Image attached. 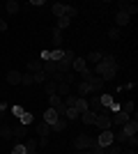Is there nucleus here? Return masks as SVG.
Instances as JSON below:
<instances>
[{
    "mask_svg": "<svg viewBox=\"0 0 138 154\" xmlns=\"http://www.w3.org/2000/svg\"><path fill=\"white\" fill-rule=\"evenodd\" d=\"M5 9H7V14H16L19 12V2H16V0H7Z\"/></svg>",
    "mask_w": 138,
    "mask_h": 154,
    "instance_id": "nucleus-29",
    "label": "nucleus"
},
{
    "mask_svg": "<svg viewBox=\"0 0 138 154\" xmlns=\"http://www.w3.org/2000/svg\"><path fill=\"white\" fill-rule=\"evenodd\" d=\"M41 71V60H30L28 62V74H37Z\"/></svg>",
    "mask_w": 138,
    "mask_h": 154,
    "instance_id": "nucleus-21",
    "label": "nucleus"
},
{
    "mask_svg": "<svg viewBox=\"0 0 138 154\" xmlns=\"http://www.w3.org/2000/svg\"><path fill=\"white\" fill-rule=\"evenodd\" d=\"M12 113H14V115H16V117H21V115H23V113H26V110L21 108V106H14V108H12Z\"/></svg>",
    "mask_w": 138,
    "mask_h": 154,
    "instance_id": "nucleus-39",
    "label": "nucleus"
},
{
    "mask_svg": "<svg viewBox=\"0 0 138 154\" xmlns=\"http://www.w3.org/2000/svg\"><path fill=\"white\" fill-rule=\"evenodd\" d=\"M90 94H92L90 83H78V94H76V97H83V99H87Z\"/></svg>",
    "mask_w": 138,
    "mask_h": 154,
    "instance_id": "nucleus-17",
    "label": "nucleus"
},
{
    "mask_svg": "<svg viewBox=\"0 0 138 154\" xmlns=\"http://www.w3.org/2000/svg\"><path fill=\"white\" fill-rule=\"evenodd\" d=\"M78 117L83 120V124H94V117H97V115H94L92 110H85V113H81Z\"/></svg>",
    "mask_w": 138,
    "mask_h": 154,
    "instance_id": "nucleus-24",
    "label": "nucleus"
},
{
    "mask_svg": "<svg viewBox=\"0 0 138 154\" xmlns=\"http://www.w3.org/2000/svg\"><path fill=\"white\" fill-rule=\"evenodd\" d=\"M99 101H101V106L108 110V108L113 106V97H111V94H99Z\"/></svg>",
    "mask_w": 138,
    "mask_h": 154,
    "instance_id": "nucleus-28",
    "label": "nucleus"
},
{
    "mask_svg": "<svg viewBox=\"0 0 138 154\" xmlns=\"http://www.w3.org/2000/svg\"><path fill=\"white\" fill-rule=\"evenodd\" d=\"M60 44H62V32L55 28V30H53V46H55V48H60Z\"/></svg>",
    "mask_w": 138,
    "mask_h": 154,
    "instance_id": "nucleus-30",
    "label": "nucleus"
},
{
    "mask_svg": "<svg viewBox=\"0 0 138 154\" xmlns=\"http://www.w3.org/2000/svg\"><path fill=\"white\" fill-rule=\"evenodd\" d=\"M7 30V23H5V19H0V32H5Z\"/></svg>",
    "mask_w": 138,
    "mask_h": 154,
    "instance_id": "nucleus-41",
    "label": "nucleus"
},
{
    "mask_svg": "<svg viewBox=\"0 0 138 154\" xmlns=\"http://www.w3.org/2000/svg\"><path fill=\"white\" fill-rule=\"evenodd\" d=\"M129 21H131L129 14H124V12H118V14H115V23H118V26H127Z\"/></svg>",
    "mask_w": 138,
    "mask_h": 154,
    "instance_id": "nucleus-20",
    "label": "nucleus"
},
{
    "mask_svg": "<svg viewBox=\"0 0 138 154\" xmlns=\"http://www.w3.org/2000/svg\"><path fill=\"white\" fill-rule=\"evenodd\" d=\"M44 90H46V94H48V97H53V94H55V90H58V83H55V81H46Z\"/></svg>",
    "mask_w": 138,
    "mask_h": 154,
    "instance_id": "nucleus-25",
    "label": "nucleus"
},
{
    "mask_svg": "<svg viewBox=\"0 0 138 154\" xmlns=\"http://www.w3.org/2000/svg\"><path fill=\"white\" fill-rule=\"evenodd\" d=\"M21 83H23V85H32L35 83V81H32V74H28V71H26V74H21Z\"/></svg>",
    "mask_w": 138,
    "mask_h": 154,
    "instance_id": "nucleus-34",
    "label": "nucleus"
},
{
    "mask_svg": "<svg viewBox=\"0 0 138 154\" xmlns=\"http://www.w3.org/2000/svg\"><path fill=\"white\" fill-rule=\"evenodd\" d=\"M69 23H72V19L60 16V19H58V30H65V28H69Z\"/></svg>",
    "mask_w": 138,
    "mask_h": 154,
    "instance_id": "nucleus-33",
    "label": "nucleus"
},
{
    "mask_svg": "<svg viewBox=\"0 0 138 154\" xmlns=\"http://www.w3.org/2000/svg\"><path fill=\"white\" fill-rule=\"evenodd\" d=\"M32 122H35V117H32V113H28V110L19 117V124H26V127H30Z\"/></svg>",
    "mask_w": 138,
    "mask_h": 154,
    "instance_id": "nucleus-26",
    "label": "nucleus"
},
{
    "mask_svg": "<svg viewBox=\"0 0 138 154\" xmlns=\"http://www.w3.org/2000/svg\"><path fill=\"white\" fill-rule=\"evenodd\" d=\"M92 154H106V147H99V145H97V147L92 149Z\"/></svg>",
    "mask_w": 138,
    "mask_h": 154,
    "instance_id": "nucleus-40",
    "label": "nucleus"
},
{
    "mask_svg": "<svg viewBox=\"0 0 138 154\" xmlns=\"http://www.w3.org/2000/svg\"><path fill=\"white\" fill-rule=\"evenodd\" d=\"M67 127H69V122H67L65 117H60V120H58L55 124H51V131H65Z\"/></svg>",
    "mask_w": 138,
    "mask_h": 154,
    "instance_id": "nucleus-23",
    "label": "nucleus"
},
{
    "mask_svg": "<svg viewBox=\"0 0 138 154\" xmlns=\"http://www.w3.org/2000/svg\"><path fill=\"white\" fill-rule=\"evenodd\" d=\"M35 129H37V136H46V138L53 134V131H51V124L44 122V120H39V122L35 124Z\"/></svg>",
    "mask_w": 138,
    "mask_h": 154,
    "instance_id": "nucleus-9",
    "label": "nucleus"
},
{
    "mask_svg": "<svg viewBox=\"0 0 138 154\" xmlns=\"http://www.w3.org/2000/svg\"><path fill=\"white\" fill-rule=\"evenodd\" d=\"M127 143H129V147H131V149H136V145H138V138H136V136H129V138H127Z\"/></svg>",
    "mask_w": 138,
    "mask_h": 154,
    "instance_id": "nucleus-38",
    "label": "nucleus"
},
{
    "mask_svg": "<svg viewBox=\"0 0 138 154\" xmlns=\"http://www.w3.org/2000/svg\"><path fill=\"white\" fill-rule=\"evenodd\" d=\"M104 81H101V78L99 76H92V81H90V88H92V94H97V92H101L104 90Z\"/></svg>",
    "mask_w": 138,
    "mask_h": 154,
    "instance_id": "nucleus-14",
    "label": "nucleus"
},
{
    "mask_svg": "<svg viewBox=\"0 0 138 154\" xmlns=\"http://www.w3.org/2000/svg\"><path fill=\"white\" fill-rule=\"evenodd\" d=\"M62 117H65L67 122H72V120H78V110H76V108H67Z\"/></svg>",
    "mask_w": 138,
    "mask_h": 154,
    "instance_id": "nucleus-27",
    "label": "nucleus"
},
{
    "mask_svg": "<svg viewBox=\"0 0 138 154\" xmlns=\"http://www.w3.org/2000/svg\"><path fill=\"white\" fill-rule=\"evenodd\" d=\"M129 120H131V117L127 115L124 110H118V113H115V115L111 117V124H115V127H122V124H127Z\"/></svg>",
    "mask_w": 138,
    "mask_h": 154,
    "instance_id": "nucleus-8",
    "label": "nucleus"
},
{
    "mask_svg": "<svg viewBox=\"0 0 138 154\" xmlns=\"http://www.w3.org/2000/svg\"><path fill=\"white\" fill-rule=\"evenodd\" d=\"M120 110H124L127 115H129V113H131V110H133V101H127L124 106H120Z\"/></svg>",
    "mask_w": 138,
    "mask_h": 154,
    "instance_id": "nucleus-36",
    "label": "nucleus"
},
{
    "mask_svg": "<svg viewBox=\"0 0 138 154\" xmlns=\"http://www.w3.org/2000/svg\"><path fill=\"white\" fill-rule=\"evenodd\" d=\"M85 69H87L85 58H74V62H72V71L74 74H81V71H85Z\"/></svg>",
    "mask_w": 138,
    "mask_h": 154,
    "instance_id": "nucleus-10",
    "label": "nucleus"
},
{
    "mask_svg": "<svg viewBox=\"0 0 138 154\" xmlns=\"http://www.w3.org/2000/svg\"><path fill=\"white\" fill-rule=\"evenodd\" d=\"M138 12V7H136V2H127V9H124V14H129V16H133V14Z\"/></svg>",
    "mask_w": 138,
    "mask_h": 154,
    "instance_id": "nucleus-35",
    "label": "nucleus"
},
{
    "mask_svg": "<svg viewBox=\"0 0 138 154\" xmlns=\"http://www.w3.org/2000/svg\"><path fill=\"white\" fill-rule=\"evenodd\" d=\"M55 94H58V97H69V94H72V85H69V83H58Z\"/></svg>",
    "mask_w": 138,
    "mask_h": 154,
    "instance_id": "nucleus-16",
    "label": "nucleus"
},
{
    "mask_svg": "<svg viewBox=\"0 0 138 154\" xmlns=\"http://www.w3.org/2000/svg\"><path fill=\"white\" fill-rule=\"evenodd\" d=\"M94 124H97L101 131H106V129H111L113 124H111V117H108V113H101V115H97L94 117Z\"/></svg>",
    "mask_w": 138,
    "mask_h": 154,
    "instance_id": "nucleus-7",
    "label": "nucleus"
},
{
    "mask_svg": "<svg viewBox=\"0 0 138 154\" xmlns=\"http://www.w3.org/2000/svg\"><path fill=\"white\" fill-rule=\"evenodd\" d=\"M101 58H104V53H99V51H92V53H87L85 62H87V67H90V64H99V62H101Z\"/></svg>",
    "mask_w": 138,
    "mask_h": 154,
    "instance_id": "nucleus-15",
    "label": "nucleus"
},
{
    "mask_svg": "<svg viewBox=\"0 0 138 154\" xmlns=\"http://www.w3.org/2000/svg\"><path fill=\"white\" fill-rule=\"evenodd\" d=\"M12 154H28V149L23 143H16V145H12Z\"/></svg>",
    "mask_w": 138,
    "mask_h": 154,
    "instance_id": "nucleus-32",
    "label": "nucleus"
},
{
    "mask_svg": "<svg viewBox=\"0 0 138 154\" xmlns=\"http://www.w3.org/2000/svg\"><path fill=\"white\" fill-rule=\"evenodd\" d=\"M74 145L78 149H94L97 147V138H92V136H85V134H81L76 140H74Z\"/></svg>",
    "mask_w": 138,
    "mask_h": 154,
    "instance_id": "nucleus-3",
    "label": "nucleus"
},
{
    "mask_svg": "<svg viewBox=\"0 0 138 154\" xmlns=\"http://www.w3.org/2000/svg\"><path fill=\"white\" fill-rule=\"evenodd\" d=\"M108 37L111 39H120V28H111V30H108Z\"/></svg>",
    "mask_w": 138,
    "mask_h": 154,
    "instance_id": "nucleus-37",
    "label": "nucleus"
},
{
    "mask_svg": "<svg viewBox=\"0 0 138 154\" xmlns=\"http://www.w3.org/2000/svg\"><path fill=\"white\" fill-rule=\"evenodd\" d=\"M113 143H115L113 129H106V131H101V134L97 136V145L99 147H108V145H113Z\"/></svg>",
    "mask_w": 138,
    "mask_h": 154,
    "instance_id": "nucleus-5",
    "label": "nucleus"
},
{
    "mask_svg": "<svg viewBox=\"0 0 138 154\" xmlns=\"http://www.w3.org/2000/svg\"><path fill=\"white\" fill-rule=\"evenodd\" d=\"M122 131H124L127 136H136V134H138V122H136V117H133V120H129L127 124H122Z\"/></svg>",
    "mask_w": 138,
    "mask_h": 154,
    "instance_id": "nucleus-11",
    "label": "nucleus"
},
{
    "mask_svg": "<svg viewBox=\"0 0 138 154\" xmlns=\"http://www.w3.org/2000/svg\"><path fill=\"white\" fill-rule=\"evenodd\" d=\"M32 81H35V83H39V85H44L46 81H48V78H46V74H44V71H37V74H32Z\"/></svg>",
    "mask_w": 138,
    "mask_h": 154,
    "instance_id": "nucleus-31",
    "label": "nucleus"
},
{
    "mask_svg": "<svg viewBox=\"0 0 138 154\" xmlns=\"http://www.w3.org/2000/svg\"><path fill=\"white\" fill-rule=\"evenodd\" d=\"M60 117H62V115H58V113H55L53 108H46V110H44V117H41V120H44V122H48V124H55Z\"/></svg>",
    "mask_w": 138,
    "mask_h": 154,
    "instance_id": "nucleus-12",
    "label": "nucleus"
},
{
    "mask_svg": "<svg viewBox=\"0 0 138 154\" xmlns=\"http://www.w3.org/2000/svg\"><path fill=\"white\" fill-rule=\"evenodd\" d=\"M94 76H99L101 81H111V78H115V71H118V62H115V58L113 55H104L101 58V62L94 64Z\"/></svg>",
    "mask_w": 138,
    "mask_h": 154,
    "instance_id": "nucleus-1",
    "label": "nucleus"
},
{
    "mask_svg": "<svg viewBox=\"0 0 138 154\" xmlns=\"http://www.w3.org/2000/svg\"><path fill=\"white\" fill-rule=\"evenodd\" d=\"M23 145H26V149H28V154L30 152H37V138H26V140H23Z\"/></svg>",
    "mask_w": 138,
    "mask_h": 154,
    "instance_id": "nucleus-22",
    "label": "nucleus"
},
{
    "mask_svg": "<svg viewBox=\"0 0 138 154\" xmlns=\"http://www.w3.org/2000/svg\"><path fill=\"white\" fill-rule=\"evenodd\" d=\"M12 131H14V127H12V124H7V122L0 127V136H2L5 140H12Z\"/></svg>",
    "mask_w": 138,
    "mask_h": 154,
    "instance_id": "nucleus-18",
    "label": "nucleus"
},
{
    "mask_svg": "<svg viewBox=\"0 0 138 154\" xmlns=\"http://www.w3.org/2000/svg\"><path fill=\"white\" fill-rule=\"evenodd\" d=\"M122 154H136V149H131V147H129V149H122Z\"/></svg>",
    "mask_w": 138,
    "mask_h": 154,
    "instance_id": "nucleus-42",
    "label": "nucleus"
},
{
    "mask_svg": "<svg viewBox=\"0 0 138 154\" xmlns=\"http://www.w3.org/2000/svg\"><path fill=\"white\" fill-rule=\"evenodd\" d=\"M48 108H53L55 113H58V115H65L67 106H65V101H62V97L53 94V97H48Z\"/></svg>",
    "mask_w": 138,
    "mask_h": 154,
    "instance_id": "nucleus-4",
    "label": "nucleus"
},
{
    "mask_svg": "<svg viewBox=\"0 0 138 154\" xmlns=\"http://www.w3.org/2000/svg\"><path fill=\"white\" fill-rule=\"evenodd\" d=\"M74 108L78 110V115H81V113H85V110H87V99H83V97H76V103H74Z\"/></svg>",
    "mask_w": 138,
    "mask_h": 154,
    "instance_id": "nucleus-19",
    "label": "nucleus"
},
{
    "mask_svg": "<svg viewBox=\"0 0 138 154\" xmlns=\"http://www.w3.org/2000/svg\"><path fill=\"white\" fill-rule=\"evenodd\" d=\"M74 58H76V53H74L72 48H67V51L62 53V58L55 62V67H58L60 74H65V71H72V62H74Z\"/></svg>",
    "mask_w": 138,
    "mask_h": 154,
    "instance_id": "nucleus-2",
    "label": "nucleus"
},
{
    "mask_svg": "<svg viewBox=\"0 0 138 154\" xmlns=\"http://www.w3.org/2000/svg\"><path fill=\"white\" fill-rule=\"evenodd\" d=\"M5 81H7V83H9V85H21V71H16V69L7 71Z\"/></svg>",
    "mask_w": 138,
    "mask_h": 154,
    "instance_id": "nucleus-13",
    "label": "nucleus"
},
{
    "mask_svg": "<svg viewBox=\"0 0 138 154\" xmlns=\"http://www.w3.org/2000/svg\"><path fill=\"white\" fill-rule=\"evenodd\" d=\"M26 136H28V127H26V124H16V127H14V131H12L14 145H16V143H23V140H26Z\"/></svg>",
    "mask_w": 138,
    "mask_h": 154,
    "instance_id": "nucleus-6",
    "label": "nucleus"
}]
</instances>
